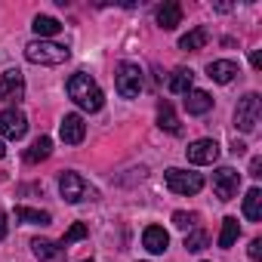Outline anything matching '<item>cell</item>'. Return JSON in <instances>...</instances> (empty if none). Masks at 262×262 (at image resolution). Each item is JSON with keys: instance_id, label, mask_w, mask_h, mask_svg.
<instances>
[{"instance_id": "cell-20", "label": "cell", "mask_w": 262, "mask_h": 262, "mask_svg": "<svg viewBox=\"0 0 262 262\" xmlns=\"http://www.w3.org/2000/svg\"><path fill=\"white\" fill-rule=\"evenodd\" d=\"M158 126L167 129V133H173V136L182 129V126H179V117L173 114V105H170V102H158Z\"/></svg>"}, {"instance_id": "cell-18", "label": "cell", "mask_w": 262, "mask_h": 262, "mask_svg": "<svg viewBox=\"0 0 262 262\" xmlns=\"http://www.w3.org/2000/svg\"><path fill=\"white\" fill-rule=\"evenodd\" d=\"M34 34H37V40H47V37H56L59 31H62V22L59 19H53V16H34Z\"/></svg>"}, {"instance_id": "cell-30", "label": "cell", "mask_w": 262, "mask_h": 262, "mask_svg": "<svg viewBox=\"0 0 262 262\" xmlns=\"http://www.w3.org/2000/svg\"><path fill=\"white\" fill-rule=\"evenodd\" d=\"M7 231H10V222H7V213H4V210H0V241H4V237H7Z\"/></svg>"}, {"instance_id": "cell-14", "label": "cell", "mask_w": 262, "mask_h": 262, "mask_svg": "<svg viewBox=\"0 0 262 262\" xmlns=\"http://www.w3.org/2000/svg\"><path fill=\"white\" fill-rule=\"evenodd\" d=\"M142 247H145L148 253H164V250L170 247V234L164 231V225H148V228L142 231Z\"/></svg>"}, {"instance_id": "cell-19", "label": "cell", "mask_w": 262, "mask_h": 262, "mask_svg": "<svg viewBox=\"0 0 262 262\" xmlns=\"http://www.w3.org/2000/svg\"><path fill=\"white\" fill-rule=\"evenodd\" d=\"M16 219L19 222H25V225H50L53 222V216L47 213V210H34V207H16Z\"/></svg>"}, {"instance_id": "cell-29", "label": "cell", "mask_w": 262, "mask_h": 262, "mask_svg": "<svg viewBox=\"0 0 262 262\" xmlns=\"http://www.w3.org/2000/svg\"><path fill=\"white\" fill-rule=\"evenodd\" d=\"M259 170H262V158H253V161H250V176H253V179H259V176H262Z\"/></svg>"}, {"instance_id": "cell-12", "label": "cell", "mask_w": 262, "mask_h": 262, "mask_svg": "<svg viewBox=\"0 0 262 262\" xmlns=\"http://www.w3.org/2000/svg\"><path fill=\"white\" fill-rule=\"evenodd\" d=\"M31 253H34L37 262H65V250L59 244L47 241V237H34L31 241Z\"/></svg>"}, {"instance_id": "cell-23", "label": "cell", "mask_w": 262, "mask_h": 262, "mask_svg": "<svg viewBox=\"0 0 262 262\" xmlns=\"http://www.w3.org/2000/svg\"><path fill=\"white\" fill-rule=\"evenodd\" d=\"M244 216L250 222H259L262 219V191L259 188H250L247 198H244Z\"/></svg>"}, {"instance_id": "cell-22", "label": "cell", "mask_w": 262, "mask_h": 262, "mask_svg": "<svg viewBox=\"0 0 262 262\" xmlns=\"http://www.w3.org/2000/svg\"><path fill=\"white\" fill-rule=\"evenodd\" d=\"M207 40H210V34H207V28H191L182 40H179V50H188V53H198V50H204L207 47Z\"/></svg>"}, {"instance_id": "cell-27", "label": "cell", "mask_w": 262, "mask_h": 262, "mask_svg": "<svg viewBox=\"0 0 262 262\" xmlns=\"http://www.w3.org/2000/svg\"><path fill=\"white\" fill-rule=\"evenodd\" d=\"M194 219H198V216H194V213H185V210H176V213H173V225L182 228V231H188V228L194 225Z\"/></svg>"}, {"instance_id": "cell-33", "label": "cell", "mask_w": 262, "mask_h": 262, "mask_svg": "<svg viewBox=\"0 0 262 262\" xmlns=\"http://www.w3.org/2000/svg\"><path fill=\"white\" fill-rule=\"evenodd\" d=\"M7 155V145H4V139H0V158H4Z\"/></svg>"}, {"instance_id": "cell-8", "label": "cell", "mask_w": 262, "mask_h": 262, "mask_svg": "<svg viewBox=\"0 0 262 262\" xmlns=\"http://www.w3.org/2000/svg\"><path fill=\"white\" fill-rule=\"evenodd\" d=\"M25 133H28V117L19 108H4V111H0V136L16 142Z\"/></svg>"}, {"instance_id": "cell-24", "label": "cell", "mask_w": 262, "mask_h": 262, "mask_svg": "<svg viewBox=\"0 0 262 262\" xmlns=\"http://www.w3.org/2000/svg\"><path fill=\"white\" fill-rule=\"evenodd\" d=\"M237 234H241V225H237V219H234V216H225V219H222V231H219V247H222V250L234 247Z\"/></svg>"}, {"instance_id": "cell-6", "label": "cell", "mask_w": 262, "mask_h": 262, "mask_svg": "<svg viewBox=\"0 0 262 262\" xmlns=\"http://www.w3.org/2000/svg\"><path fill=\"white\" fill-rule=\"evenodd\" d=\"M164 182L170 191L176 194H198L204 188V176L201 173H191V170H179V167H170L164 173Z\"/></svg>"}, {"instance_id": "cell-13", "label": "cell", "mask_w": 262, "mask_h": 262, "mask_svg": "<svg viewBox=\"0 0 262 262\" xmlns=\"http://www.w3.org/2000/svg\"><path fill=\"white\" fill-rule=\"evenodd\" d=\"M237 74H241V68H237V62H231V59H216V62L207 65V77L216 80V83H231Z\"/></svg>"}, {"instance_id": "cell-4", "label": "cell", "mask_w": 262, "mask_h": 262, "mask_svg": "<svg viewBox=\"0 0 262 262\" xmlns=\"http://www.w3.org/2000/svg\"><path fill=\"white\" fill-rule=\"evenodd\" d=\"M262 117V99L259 93H247L244 99H237V108H234V123L241 133H253L256 123Z\"/></svg>"}, {"instance_id": "cell-26", "label": "cell", "mask_w": 262, "mask_h": 262, "mask_svg": "<svg viewBox=\"0 0 262 262\" xmlns=\"http://www.w3.org/2000/svg\"><path fill=\"white\" fill-rule=\"evenodd\" d=\"M86 234H90V228H86V225H83V222H74V225H71V228H68V231H65V234H62V241H59V247H62V250H65V247H71V244H74V241H83V237H86Z\"/></svg>"}, {"instance_id": "cell-31", "label": "cell", "mask_w": 262, "mask_h": 262, "mask_svg": "<svg viewBox=\"0 0 262 262\" xmlns=\"http://www.w3.org/2000/svg\"><path fill=\"white\" fill-rule=\"evenodd\" d=\"M250 65H253L256 71L262 68V53H259V50H253V53H250Z\"/></svg>"}, {"instance_id": "cell-15", "label": "cell", "mask_w": 262, "mask_h": 262, "mask_svg": "<svg viewBox=\"0 0 262 262\" xmlns=\"http://www.w3.org/2000/svg\"><path fill=\"white\" fill-rule=\"evenodd\" d=\"M155 19H158V25H161L164 31H173V28L182 22V7L173 4V0H170V4H161V7L155 10Z\"/></svg>"}, {"instance_id": "cell-7", "label": "cell", "mask_w": 262, "mask_h": 262, "mask_svg": "<svg viewBox=\"0 0 262 262\" xmlns=\"http://www.w3.org/2000/svg\"><path fill=\"white\" fill-rule=\"evenodd\" d=\"M0 99L10 102L13 108L25 99V74L19 68H7L0 74Z\"/></svg>"}, {"instance_id": "cell-32", "label": "cell", "mask_w": 262, "mask_h": 262, "mask_svg": "<svg viewBox=\"0 0 262 262\" xmlns=\"http://www.w3.org/2000/svg\"><path fill=\"white\" fill-rule=\"evenodd\" d=\"M244 148H247L244 142H234V145H231V151H234V155H244Z\"/></svg>"}, {"instance_id": "cell-1", "label": "cell", "mask_w": 262, "mask_h": 262, "mask_svg": "<svg viewBox=\"0 0 262 262\" xmlns=\"http://www.w3.org/2000/svg\"><path fill=\"white\" fill-rule=\"evenodd\" d=\"M65 90H68V99H71L77 108L90 111V114H96V111L105 105V93H102V90H99V83H96L90 74H83V71L71 74V77H68V83H65Z\"/></svg>"}, {"instance_id": "cell-3", "label": "cell", "mask_w": 262, "mask_h": 262, "mask_svg": "<svg viewBox=\"0 0 262 262\" xmlns=\"http://www.w3.org/2000/svg\"><path fill=\"white\" fill-rule=\"evenodd\" d=\"M114 90L123 99H136L142 93V68L133 62H120L117 74H114Z\"/></svg>"}, {"instance_id": "cell-10", "label": "cell", "mask_w": 262, "mask_h": 262, "mask_svg": "<svg viewBox=\"0 0 262 262\" xmlns=\"http://www.w3.org/2000/svg\"><path fill=\"white\" fill-rule=\"evenodd\" d=\"M237 185H241V173L234 167H219L213 173V191L219 201H231L237 194Z\"/></svg>"}, {"instance_id": "cell-28", "label": "cell", "mask_w": 262, "mask_h": 262, "mask_svg": "<svg viewBox=\"0 0 262 262\" xmlns=\"http://www.w3.org/2000/svg\"><path fill=\"white\" fill-rule=\"evenodd\" d=\"M247 256H250L253 262H259V259H262V241H259V237H253V241H250V247H247Z\"/></svg>"}, {"instance_id": "cell-9", "label": "cell", "mask_w": 262, "mask_h": 262, "mask_svg": "<svg viewBox=\"0 0 262 262\" xmlns=\"http://www.w3.org/2000/svg\"><path fill=\"white\" fill-rule=\"evenodd\" d=\"M185 158H188V164H198V167L216 164L219 161V142L216 139H194L185 148Z\"/></svg>"}, {"instance_id": "cell-21", "label": "cell", "mask_w": 262, "mask_h": 262, "mask_svg": "<svg viewBox=\"0 0 262 262\" xmlns=\"http://www.w3.org/2000/svg\"><path fill=\"white\" fill-rule=\"evenodd\" d=\"M53 155V139L50 136H40V139H34V145L25 151V161L28 164H40V161H47Z\"/></svg>"}, {"instance_id": "cell-5", "label": "cell", "mask_w": 262, "mask_h": 262, "mask_svg": "<svg viewBox=\"0 0 262 262\" xmlns=\"http://www.w3.org/2000/svg\"><path fill=\"white\" fill-rule=\"evenodd\" d=\"M59 191L68 204H80V201H93L96 188L80 176V173H62L59 176Z\"/></svg>"}, {"instance_id": "cell-16", "label": "cell", "mask_w": 262, "mask_h": 262, "mask_svg": "<svg viewBox=\"0 0 262 262\" xmlns=\"http://www.w3.org/2000/svg\"><path fill=\"white\" fill-rule=\"evenodd\" d=\"M210 108H213V96H210V93H204V90H188V93H185V111H188V114L201 117V114H207Z\"/></svg>"}, {"instance_id": "cell-11", "label": "cell", "mask_w": 262, "mask_h": 262, "mask_svg": "<svg viewBox=\"0 0 262 262\" xmlns=\"http://www.w3.org/2000/svg\"><path fill=\"white\" fill-rule=\"evenodd\" d=\"M59 136H62L65 145H80L83 136H86V123H83V117H80V114H65L62 123H59Z\"/></svg>"}, {"instance_id": "cell-2", "label": "cell", "mask_w": 262, "mask_h": 262, "mask_svg": "<svg viewBox=\"0 0 262 262\" xmlns=\"http://www.w3.org/2000/svg\"><path fill=\"white\" fill-rule=\"evenodd\" d=\"M25 59L31 65H62L71 59V50L62 43H53V40H31L25 47Z\"/></svg>"}, {"instance_id": "cell-25", "label": "cell", "mask_w": 262, "mask_h": 262, "mask_svg": "<svg viewBox=\"0 0 262 262\" xmlns=\"http://www.w3.org/2000/svg\"><path fill=\"white\" fill-rule=\"evenodd\" d=\"M207 244H210V234L204 228H194V231L185 234V250L188 253H201V250H207Z\"/></svg>"}, {"instance_id": "cell-17", "label": "cell", "mask_w": 262, "mask_h": 262, "mask_svg": "<svg viewBox=\"0 0 262 262\" xmlns=\"http://www.w3.org/2000/svg\"><path fill=\"white\" fill-rule=\"evenodd\" d=\"M191 83H194V71H191V68H176V71L170 74V80H167L170 93H179V96H185L188 90H194Z\"/></svg>"}, {"instance_id": "cell-34", "label": "cell", "mask_w": 262, "mask_h": 262, "mask_svg": "<svg viewBox=\"0 0 262 262\" xmlns=\"http://www.w3.org/2000/svg\"><path fill=\"white\" fill-rule=\"evenodd\" d=\"M80 262H93V259H80Z\"/></svg>"}]
</instances>
